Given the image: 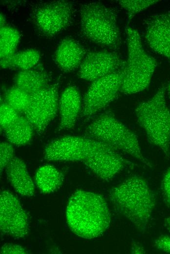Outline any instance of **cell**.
Instances as JSON below:
<instances>
[{
    "label": "cell",
    "instance_id": "1",
    "mask_svg": "<svg viewBox=\"0 0 170 254\" xmlns=\"http://www.w3.org/2000/svg\"><path fill=\"white\" fill-rule=\"evenodd\" d=\"M70 229L79 237L92 239L101 235L111 221L107 204L97 193L79 190L69 198L66 211Z\"/></svg>",
    "mask_w": 170,
    "mask_h": 254
},
{
    "label": "cell",
    "instance_id": "2",
    "mask_svg": "<svg viewBox=\"0 0 170 254\" xmlns=\"http://www.w3.org/2000/svg\"><path fill=\"white\" fill-rule=\"evenodd\" d=\"M109 196L115 209L139 232H145L155 204L147 181L138 175L130 177L111 189Z\"/></svg>",
    "mask_w": 170,
    "mask_h": 254
},
{
    "label": "cell",
    "instance_id": "3",
    "mask_svg": "<svg viewBox=\"0 0 170 254\" xmlns=\"http://www.w3.org/2000/svg\"><path fill=\"white\" fill-rule=\"evenodd\" d=\"M166 87L162 85L151 98L138 104L135 114L149 142L169 157L170 109L166 104Z\"/></svg>",
    "mask_w": 170,
    "mask_h": 254
},
{
    "label": "cell",
    "instance_id": "4",
    "mask_svg": "<svg viewBox=\"0 0 170 254\" xmlns=\"http://www.w3.org/2000/svg\"><path fill=\"white\" fill-rule=\"evenodd\" d=\"M128 57L123 70L120 92L132 94L149 85L157 66L156 60L144 50L138 31L126 26Z\"/></svg>",
    "mask_w": 170,
    "mask_h": 254
},
{
    "label": "cell",
    "instance_id": "5",
    "mask_svg": "<svg viewBox=\"0 0 170 254\" xmlns=\"http://www.w3.org/2000/svg\"><path fill=\"white\" fill-rule=\"evenodd\" d=\"M81 29L83 35L92 42L112 49H117L121 38L117 24V15L112 8L94 1L80 8Z\"/></svg>",
    "mask_w": 170,
    "mask_h": 254
},
{
    "label": "cell",
    "instance_id": "6",
    "mask_svg": "<svg viewBox=\"0 0 170 254\" xmlns=\"http://www.w3.org/2000/svg\"><path fill=\"white\" fill-rule=\"evenodd\" d=\"M85 137L105 143L151 167L144 156L136 134L110 111L95 118L86 127Z\"/></svg>",
    "mask_w": 170,
    "mask_h": 254
},
{
    "label": "cell",
    "instance_id": "7",
    "mask_svg": "<svg viewBox=\"0 0 170 254\" xmlns=\"http://www.w3.org/2000/svg\"><path fill=\"white\" fill-rule=\"evenodd\" d=\"M73 11L71 2L56 0L36 4L31 10L30 17L40 33L52 37L70 25Z\"/></svg>",
    "mask_w": 170,
    "mask_h": 254
},
{
    "label": "cell",
    "instance_id": "8",
    "mask_svg": "<svg viewBox=\"0 0 170 254\" xmlns=\"http://www.w3.org/2000/svg\"><path fill=\"white\" fill-rule=\"evenodd\" d=\"M124 67L92 82L82 101L81 115L85 120L103 110L116 98L120 92Z\"/></svg>",
    "mask_w": 170,
    "mask_h": 254
},
{
    "label": "cell",
    "instance_id": "9",
    "mask_svg": "<svg viewBox=\"0 0 170 254\" xmlns=\"http://www.w3.org/2000/svg\"><path fill=\"white\" fill-rule=\"evenodd\" d=\"M59 81L30 94L28 106L22 113L34 130L42 134L59 109Z\"/></svg>",
    "mask_w": 170,
    "mask_h": 254
},
{
    "label": "cell",
    "instance_id": "10",
    "mask_svg": "<svg viewBox=\"0 0 170 254\" xmlns=\"http://www.w3.org/2000/svg\"><path fill=\"white\" fill-rule=\"evenodd\" d=\"M0 227L3 234L15 238L23 237L28 232L26 212L17 198L8 191L0 193Z\"/></svg>",
    "mask_w": 170,
    "mask_h": 254
},
{
    "label": "cell",
    "instance_id": "11",
    "mask_svg": "<svg viewBox=\"0 0 170 254\" xmlns=\"http://www.w3.org/2000/svg\"><path fill=\"white\" fill-rule=\"evenodd\" d=\"M126 63L115 52L91 51L85 55L78 74L81 79L93 82L122 69Z\"/></svg>",
    "mask_w": 170,
    "mask_h": 254
},
{
    "label": "cell",
    "instance_id": "12",
    "mask_svg": "<svg viewBox=\"0 0 170 254\" xmlns=\"http://www.w3.org/2000/svg\"><path fill=\"white\" fill-rule=\"evenodd\" d=\"M89 153L88 137L65 136L49 143L45 147L44 155L48 161L83 162Z\"/></svg>",
    "mask_w": 170,
    "mask_h": 254
},
{
    "label": "cell",
    "instance_id": "13",
    "mask_svg": "<svg viewBox=\"0 0 170 254\" xmlns=\"http://www.w3.org/2000/svg\"><path fill=\"white\" fill-rule=\"evenodd\" d=\"M145 39L152 50L170 62V10L154 14L148 19Z\"/></svg>",
    "mask_w": 170,
    "mask_h": 254
},
{
    "label": "cell",
    "instance_id": "14",
    "mask_svg": "<svg viewBox=\"0 0 170 254\" xmlns=\"http://www.w3.org/2000/svg\"><path fill=\"white\" fill-rule=\"evenodd\" d=\"M83 162L94 174L104 180L111 179L128 163L113 148L93 152Z\"/></svg>",
    "mask_w": 170,
    "mask_h": 254
},
{
    "label": "cell",
    "instance_id": "15",
    "mask_svg": "<svg viewBox=\"0 0 170 254\" xmlns=\"http://www.w3.org/2000/svg\"><path fill=\"white\" fill-rule=\"evenodd\" d=\"M82 103L78 89L69 86L62 92L59 101L60 121L59 130L74 127L78 116L81 111Z\"/></svg>",
    "mask_w": 170,
    "mask_h": 254
},
{
    "label": "cell",
    "instance_id": "16",
    "mask_svg": "<svg viewBox=\"0 0 170 254\" xmlns=\"http://www.w3.org/2000/svg\"><path fill=\"white\" fill-rule=\"evenodd\" d=\"M85 54L84 47L70 38L63 40L54 54V61L64 72L71 71L80 66Z\"/></svg>",
    "mask_w": 170,
    "mask_h": 254
},
{
    "label": "cell",
    "instance_id": "17",
    "mask_svg": "<svg viewBox=\"0 0 170 254\" xmlns=\"http://www.w3.org/2000/svg\"><path fill=\"white\" fill-rule=\"evenodd\" d=\"M5 169L7 178L17 192L25 196L34 194V183L21 159L14 157Z\"/></svg>",
    "mask_w": 170,
    "mask_h": 254
},
{
    "label": "cell",
    "instance_id": "18",
    "mask_svg": "<svg viewBox=\"0 0 170 254\" xmlns=\"http://www.w3.org/2000/svg\"><path fill=\"white\" fill-rule=\"evenodd\" d=\"M50 77L42 65L21 70L15 79L16 86L32 94L49 86Z\"/></svg>",
    "mask_w": 170,
    "mask_h": 254
},
{
    "label": "cell",
    "instance_id": "19",
    "mask_svg": "<svg viewBox=\"0 0 170 254\" xmlns=\"http://www.w3.org/2000/svg\"><path fill=\"white\" fill-rule=\"evenodd\" d=\"M34 129L23 115L3 129L4 135L9 142L16 146H24L32 139Z\"/></svg>",
    "mask_w": 170,
    "mask_h": 254
},
{
    "label": "cell",
    "instance_id": "20",
    "mask_svg": "<svg viewBox=\"0 0 170 254\" xmlns=\"http://www.w3.org/2000/svg\"><path fill=\"white\" fill-rule=\"evenodd\" d=\"M64 179L62 173L51 165H44L37 170L35 178L36 185L44 193H50L59 189Z\"/></svg>",
    "mask_w": 170,
    "mask_h": 254
},
{
    "label": "cell",
    "instance_id": "21",
    "mask_svg": "<svg viewBox=\"0 0 170 254\" xmlns=\"http://www.w3.org/2000/svg\"><path fill=\"white\" fill-rule=\"evenodd\" d=\"M40 58V53L37 50L26 49L0 58V67L3 69L18 68L21 70H27L36 66Z\"/></svg>",
    "mask_w": 170,
    "mask_h": 254
},
{
    "label": "cell",
    "instance_id": "22",
    "mask_svg": "<svg viewBox=\"0 0 170 254\" xmlns=\"http://www.w3.org/2000/svg\"><path fill=\"white\" fill-rule=\"evenodd\" d=\"M20 34L15 28L5 25L0 30V58L8 57L15 52L20 42Z\"/></svg>",
    "mask_w": 170,
    "mask_h": 254
},
{
    "label": "cell",
    "instance_id": "23",
    "mask_svg": "<svg viewBox=\"0 0 170 254\" xmlns=\"http://www.w3.org/2000/svg\"><path fill=\"white\" fill-rule=\"evenodd\" d=\"M30 97L29 94L15 85L6 91L4 102L22 114L28 106Z\"/></svg>",
    "mask_w": 170,
    "mask_h": 254
},
{
    "label": "cell",
    "instance_id": "24",
    "mask_svg": "<svg viewBox=\"0 0 170 254\" xmlns=\"http://www.w3.org/2000/svg\"><path fill=\"white\" fill-rule=\"evenodd\" d=\"M159 1L155 0H120L118 2L125 9L128 18L131 20L138 13L146 10Z\"/></svg>",
    "mask_w": 170,
    "mask_h": 254
},
{
    "label": "cell",
    "instance_id": "25",
    "mask_svg": "<svg viewBox=\"0 0 170 254\" xmlns=\"http://www.w3.org/2000/svg\"><path fill=\"white\" fill-rule=\"evenodd\" d=\"M20 114L5 102L0 104V124L3 130L13 123Z\"/></svg>",
    "mask_w": 170,
    "mask_h": 254
},
{
    "label": "cell",
    "instance_id": "26",
    "mask_svg": "<svg viewBox=\"0 0 170 254\" xmlns=\"http://www.w3.org/2000/svg\"><path fill=\"white\" fill-rule=\"evenodd\" d=\"M14 149L11 143L2 142L0 144V172L14 157Z\"/></svg>",
    "mask_w": 170,
    "mask_h": 254
},
{
    "label": "cell",
    "instance_id": "27",
    "mask_svg": "<svg viewBox=\"0 0 170 254\" xmlns=\"http://www.w3.org/2000/svg\"><path fill=\"white\" fill-rule=\"evenodd\" d=\"M161 189L166 204L170 208V168L165 172L161 183Z\"/></svg>",
    "mask_w": 170,
    "mask_h": 254
},
{
    "label": "cell",
    "instance_id": "28",
    "mask_svg": "<svg viewBox=\"0 0 170 254\" xmlns=\"http://www.w3.org/2000/svg\"><path fill=\"white\" fill-rule=\"evenodd\" d=\"M0 253L9 254H27L28 252L22 247L19 245L8 243L3 245L0 250Z\"/></svg>",
    "mask_w": 170,
    "mask_h": 254
},
{
    "label": "cell",
    "instance_id": "29",
    "mask_svg": "<svg viewBox=\"0 0 170 254\" xmlns=\"http://www.w3.org/2000/svg\"><path fill=\"white\" fill-rule=\"evenodd\" d=\"M154 246L158 249L170 254V236L161 235L154 242Z\"/></svg>",
    "mask_w": 170,
    "mask_h": 254
},
{
    "label": "cell",
    "instance_id": "30",
    "mask_svg": "<svg viewBox=\"0 0 170 254\" xmlns=\"http://www.w3.org/2000/svg\"><path fill=\"white\" fill-rule=\"evenodd\" d=\"M133 248V250L132 251V253L140 254V253H144V250H143V249L141 248L139 246H135L134 248Z\"/></svg>",
    "mask_w": 170,
    "mask_h": 254
},
{
    "label": "cell",
    "instance_id": "31",
    "mask_svg": "<svg viewBox=\"0 0 170 254\" xmlns=\"http://www.w3.org/2000/svg\"><path fill=\"white\" fill-rule=\"evenodd\" d=\"M0 28L3 26H5L6 23V18L4 15L1 13L0 14Z\"/></svg>",
    "mask_w": 170,
    "mask_h": 254
},
{
    "label": "cell",
    "instance_id": "32",
    "mask_svg": "<svg viewBox=\"0 0 170 254\" xmlns=\"http://www.w3.org/2000/svg\"><path fill=\"white\" fill-rule=\"evenodd\" d=\"M164 225L166 229L170 232V217H166L164 219Z\"/></svg>",
    "mask_w": 170,
    "mask_h": 254
},
{
    "label": "cell",
    "instance_id": "33",
    "mask_svg": "<svg viewBox=\"0 0 170 254\" xmlns=\"http://www.w3.org/2000/svg\"><path fill=\"white\" fill-rule=\"evenodd\" d=\"M167 90H168V93H169V95L170 96V83L168 86Z\"/></svg>",
    "mask_w": 170,
    "mask_h": 254
}]
</instances>
